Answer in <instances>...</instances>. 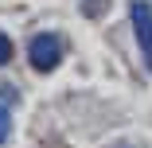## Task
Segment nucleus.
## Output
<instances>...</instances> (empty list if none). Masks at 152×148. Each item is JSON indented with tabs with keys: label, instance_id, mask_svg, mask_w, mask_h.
I'll return each mask as SVG.
<instances>
[{
	"label": "nucleus",
	"instance_id": "3",
	"mask_svg": "<svg viewBox=\"0 0 152 148\" xmlns=\"http://www.w3.org/2000/svg\"><path fill=\"white\" fill-rule=\"evenodd\" d=\"M105 8H109V0H82V12L86 16H102Z\"/></svg>",
	"mask_w": 152,
	"mask_h": 148
},
{
	"label": "nucleus",
	"instance_id": "1",
	"mask_svg": "<svg viewBox=\"0 0 152 148\" xmlns=\"http://www.w3.org/2000/svg\"><path fill=\"white\" fill-rule=\"evenodd\" d=\"M27 58H31V66L39 74H51L58 63H63V43H58V35H51V31L35 35L31 43H27Z\"/></svg>",
	"mask_w": 152,
	"mask_h": 148
},
{
	"label": "nucleus",
	"instance_id": "5",
	"mask_svg": "<svg viewBox=\"0 0 152 148\" xmlns=\"http://www.w3.org/2000/svg\"><path fill=\"white\" fill-rule=\"evenodd\" d=\"M4 63H12V39L0 31V66H4Z\"/></svg>",
	"mask_w": 152,
	"mask_h": 148
},
{
	"label": "nucleus",
	"instance_id": "6",
	"mask_svg": "<svg viewBox=\"0 0 152 148\" xmlns=\"http://www.w3.org/2000/svg\"><path fill=\"white\" fill-rule=\"evenodd\" d=\"M0 98H4V101L12 105V101H16V90H12V86H0Z\"/></svg>",
	"mask_w": 152,
	"mask_h": 148
},
{
	"label": "nucleus",
	"instance_id": "2",
	"mask_svg": "<svg viewBox=\"0 0 152 148\" xmlns=\"http://www.w3.org/2000/svg\"><path fill=\"white\" fill-rule=\"evenodd\" d=\"M129 20H133V31H137V43H140V55H144V66L152 70V8H148V0H133Z\"/></svg>",
	"mask_w": 152,
	"mask_h": 148
},
{
	"label": "nucleus",
	"instance_id": "4",
	"mask_svg": "<svg viewBox=\"0 0 152 148\" xmlns=\"http://www.w3.org/2000/svg\"><path fill=\"white\" fill-rule=\"evenodd\" d=\"M8 133H12V117H8V109L0 105V144L8 140Z\"/></svg>",
	"mask_w": 152,
	"mask_h": 148
}]
</instances>
